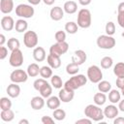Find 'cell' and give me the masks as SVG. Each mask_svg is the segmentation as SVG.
<instances>
[{
	"instance_id": "28",
	"label": "cell",
	"mask_w": 124,
	"mask_h": 124,
	"mask_svg": "<svg viewBox=\"0 0 124 124\" xmlns=\"http://www.w3.org/2000/svg\"><path fill=\"white\" fill-rule=\"evenodd\" d=\"M50 84L56 89H61L62 86H64L62 78L58 75H52V77L50 78Z\"/></svg>"
},
{
	"instance_id": "20",
	"label": "cell",
	"mask_w": 124,
	"mask_h": 124,
	"mask_svg": "<svg viewBox=\"0 0 124 124\" xmlns=\"http://www.w3.org/2000/svg\"><path fill=\"white\" fill-rule=\"evenodd\" d=\"M6 91H7V94H8L9 97L17 98L19 96V94H20V87H19V85H17V83L13 82V83L8 85Z\"/></svg>"
},
{
	"instance_id": "44",
	"label": "cell",
	"mask_w": 124,
	"mask_h": 124,
	"mask_svg": "<svg viewBox=\"0 0 124 124\" xmlns=\"http://www.w3.org/2000/svg\"><path fill=\"white\" fill-rule=\"evenodd\" d=\"M115 84L117 86V88H119L120 90L124 88V78H117L115 80Z\"/></svg>"
},
{
	"instance_id": "51",
	"label": "cell",
	"mask_w": 124,
	"mask_h": 124,
	"mask_svg": "<svg viewBox=\"0 0 124 124\" xmlns=\"http://www.w3.org/2000/svg\"><path fill=\"white\" fill-rule=\"evenodd\" d=\"M27 1L30 3V5H32V6H36V5H39V4L41 3L42 0H27Z\"/></svg>"
},
{
	"instance_id": "15",
	"label": "cell",
	"mask_w": 124,
	"mask_h": 124,
	"mask_svg": "<svg viewBox=\"0 0 124 124\" xmlns=\"http://www.w3.org/2000/svg\"><path fill=\"white\" fill-rule=\"evenodd\" d=\"M64 10L61 8V7H59V6H56V7H53L51 10H50V12H49V16H50V18L52 19V20H54V21H59V20H61L62 18H63V16H64Z\"/></svg>"
},
{
	"instance_id": "1",
	"label": "cell",
	"mask_w": 124,
	"mask_h": 124,
	"mask_svg": "<svg viewBox=\"0 0 124 124\" xmlns=\"http://www.w3.org/2000/svg\"><path fill=\"white\" fill-rule=\"evenodd\" d=\"M84 115L88 118H90L92 121H102L105 117L104 115V111L103 109L100 108V106L98 105H93V104H90V105H87L84 108Z\"/></svg>"
},
{
	"instance_id": "34",
	"label": "cell",
	"mask_w": 124,
	"mask_h": 124,
	"mask_svg": "<svg viewBox=\"0 0 124 124\" xmlns=\"http://www.w3.org/2000/svg\"><path fill=\"white\" fill-rule=\"evenodd\" d=\"M78 71H79V65H78L74 62H71L66 66V72H67V74H69L71 76L77 75L78 73Z\"/></svg>"
},
{
	"instance_id": "46",
	"label": "cell",
	"mask_w": 124,
	"mask_h": 124,
	"mask_svg": "<svg viewBox=\"0 0 124 124\" xmlns=\"http://www.w3.org/2000/svg\"><path fill=\"white\" fill-rule=\"evenodd\" d=\"M85 123L86 124H91L92 120L90 118L86 117V118H81V119H78V120L76 121V124H85Z\"/></svg>"
},
{
	"instance_id": "38",
	"label": "cell",
	"mask_w": 124,
	"mask_h": 124,
	"mask_svg": "<svg viewBox=\"0 0 124 124\" xmlns=\"http://www.w3.org/2000/svg\"><path fill=\"white\" fill-rule=\"evenodd\" d=\"M101 67L103 69H109L113 64V59L110 56H105L101 59Z\"/></svg>"
},
{
	"instance_id": "5",
	"label": "cell",
	"mask_w": 124,
	"mask_h": 124,
	"mask_svg": "<svg viewBox=\"0 0 124 124\" xmlns=\"http://www.w3.org/2000/svg\"><path fill=\"white\" fill-rule=\"evenodd\" d=\"M35 14V10L32 5L19 4L16 7V15L21 18H31Z\"/></svg>"
},
{
	"instance_id": "56",
	"label": "cell",
	"mask_w": 124,
	"mask_h": 124,
	"mask_svg": "<svg viewBox=\"0 0 124 124\" xmlns=\"http://www.w3.org/2000/svg\"><path fill=\"white\" fill-rule=\"evenodd\" d=\"M121 36H122V37H123V38H124V31H123V32H122V34H121Z\"/></svg>"
},
{
	"instance_id": "49",
	"label": "cell",
	"mask_w": 124,
	"mask_h": 124,
	"mask_svg": "<svg viewBox=\"0 0 124 124\" xmlns=\"http://www.w3.org/2000/svg\"><path fill=\"white\" fill-rule=\"evenodd\" d=\"M92 0H78V3L81 5V6H88L90 3H91Z\"/></svg>"
},
{
	"instance_id": "2",
	"label": "cell",
	"mask_w": 124,
	"mask_h": 124,
	"mask_svg": "<svg viewBox=\"0 0 124 124\" xmlns=\"http://www.w3.org/2000/svg\"><path fill=\"white\" fill-rule=\"evenodd\" d=\"M87 77H85L82 74H77L74 75L72 78H70V79H68L65 83H64V87L75 91L78 88H80L81 86L85 85L87 82Z\"/></svg>"
},
{
	"instance_id": "8",
	"label": "cell",
	"mask_w": 124,
	"mask_h": 124,
	"mask_svg": "<svg viewBox=\"0 0 124 124\" xmlns=\"http://www.w3.org/2000/svg\"><path fill=\"white\" fill-rule=\"evenodd\" d=\"M69 49V44L65 41V42H56L55 44L51 45V46L49 47V53L57 55V56H61L63 54H65Z\"/></svg>"
},
{
	"instance_id": "26",
	"label": "cell",
	"mask_w": 124,
	"mask_h": 124,
	"mask_svg": "<svg viewBox=\"0 0 124 124\" xmlns=\"http://www.w3.org/2000/svg\"><path fill=\"white\" fill-rule=\"evenodd\" d=\"M0 117L3 121L5 122H11L15 118V112L10 108L7 110H1L0 112Z\"/></svg>"
},
{
	"instance_id": "48",
	"label": "cell",
	"mask_w": 124,
	"mask_h": 124,
	"mask_svg": "<svg viewBox=\"0 0 124 124\" xmlns=\"http://www.w3.org/2000/svg\"><path fill=\"white\" fill-rule=\"evenodd\" d=\"M117 14H124V2L119 3L117 7Z\"/></svg>"
},
{
	"instance_id": "13",
	"label": "cell",
	"mask_w": 124,
	"mask_h": 124,
	"mask_svg": "<svg viewBox=\"0 0 124 124\" xmlns=\"http://www.w3.org/2000/svg\"><path fill=\"white\" fill-rule=\"evenodd\" d=\"M15 20L10 16H4L1 18V27L5 31H12L15 28Z\"/></svg>"
},
{
	"instance_id": "4",
	"label": "cell",
	"mask_w": 124,
	"mask_h": 124,
	"mask_svg": "<svg viewBox=\"0 0 124 124\" xmlns=\"http://www.w3.org/2000/svg\"><path fill=\"white\" fill-rule=\"evenodd\" d=\"M97 46L102 49H111L115 46L116 41L112 36L109 35H100L97 38Z\"/></svg>"
},
{
	"instance_id": "54",
	"label": "cell",
	"mask_w": 124,
	"mask_h": 124,
	"mask_svg": "<svg viewBox=\"0 0 124 124\" xmlns=\"http://www.w3.org/2000/svg\"><path fill=\"white\" fill-rule=\"evenodd\" d=\"M18 124H29V121L27 119H20L18 121Z\"/></svg>"
},
{
	"instance_id": "39",
	"label": "cell",
	"mask_w": 124,
	"mask_h": 124,
	"mask_svg": "<svg viewBox=\"0 0 124 124\" xmlns=\"http://www.w3.org/2000/svg\"><path fill=\"white\" fill-rule=\"evenodd\" d=\"M105 31L107 33V35L112 36L115 33V24L113 21H108L106 26H105Z\"/></svg>"
},
{
	"instance_id": "31",
	"label": "cell",
	"mask_w": 124,
	"mask_h": 124,
	"mask_svg": "<svg viewBox=\"0 0 124 124\" xmlns=\"http://www.w3.org/2000/svg\"><path fill=\"white\" fill-rule=\"evenodd\" d=\"M113 74L116 78H124V62H118L114 65Z\"/></svg>"
},
{
	"instance_id": "36",
	"label": "cell",
	"mask_w": 124,
	"mask_h": 124,
	"mask_svg": "<svg viewBox=\"0 0 124 124\" xmlns=\"http://www.w3.org/2000/svg\"><path fill=\"white\" fill-rule=\"evenodd\" d=\"M0 108L1 110H7L12 108V101L8 97H2L0 99Z\"/></svg>"
},
{
	"instance_id": "35",
	"label": "cell",
	"mask_w": 124,
	"mask_h": 124,
	"mask_svg": "<svg viewBox=\"0 0 124 124\" xmlns=\"http://www.w3.org/2000/svg\"><path fill=\"white\" fill-rule=\"evenodd\" d=\"M7 46H8V48H9L11 51H13V50H15V49L19 48L20 43H19V41H18L17 39H16V38H10V39L7 41Z\"/></svg>"
},
{
	"instance_id": "10",
	"label": "cell",
	"mask_w": 124,
	"mask_h": 124,
	"mask_svg": "<svg viewBox=\"0 0 124 124\" xmlns=\"http://www.w3.org/2000/svg\"><path fill=\"white\" fill-rule=\"evenodd\" d=\"M9 63L12 67H15V68H18L23 64V54L19 48L15 49L11 52Z\"/></svg>"
},
{
	"instance_id": "17",
	"label": "cell",
	"mask_w": 124,
	"mask_h": 124,
	"mask_svg": "<svg viewBox=\"0 0 124 124\" xmlns=\"http://www.w3.org/2000/svg\"><path fill=\"white\" fill-rule=\"evenodd\" d=\"M33 58L37 62H42L46 58V53L44 47L42 46H36L33 49Z\"/></svg>"
},
{
	"instance_id": "37",
	"label": "cell",
	"mask_w": 124,
	"mask_h": 124,
	"mask_svg": "<svg viewBox=\"0 0 124 124\" xmlns=\"http://www.w3.org/2000/svg\"><path fill=\"white\" fill-rule=\"evenodd\" d=\"M52 116L55 120L57 121H61V120H64L65 117H66V111L62 108H56L53 110V113H52Z\"/></svg>"
},
{
	"instance_id": "42",
	"label": "cell",
	"mask_w": 124,
	"mask_h": 124,
	"mask_svg": "<svg viewBox=\"0 0 124 124\" xmlns=\"http://www.w3.org/2000/svg\"><path fill=\"white\" fill-rule=\"evenodd\" d=\"M8 47L4 46H0V59L4 60L7 56H8Z\"/></svg>"
},
{
	"instance_id": "9",
	"label": "cell",
	"mask_w": 124,
	"mask_h": 124,
	"mask_svg": "<svg viewBox=\"0 0 124 124\" xmlns=\"http://www.w3.org/2000/svg\"><path fill=\"white\" fill-rule=\"evenodd\" d=\"M28 74L26 71L22 69H16L10 75V79L12 82L15 83H22L28 79Z\"/></svg>"
},
{
	"instance_id": "29",
	"label": "cell",
	"mask_w": 124,
	"mask_h": 124,
	"mask_svg": "<svg viewBox=\"0 0 124 124\" xmlns=\"http://www.w3.org/2000/svg\"><path fill=\"white\" fill-rule=\"evenodd\" d=\"M93 101H94V104L98 105V106H103L105 105V103L107 102V96L105 93L103 92H98L94 95L93 97Z\"/></svg>"
},
{
	"instance_id": "25",
	"label": "cell",
	"mask_w": 124,
	"mask_h": 124,
	"mask_svg": "<svg viewBox=\"0 0 124 124\" xmlns=\"http://www.w3.org/2000/svg\"><path fill=\"white\" fill-rule=\"evenodd\" d=\"M40 69L41 68L39 67V65L37 63H31L30 65H28L26 72H27V74H28L29 77L35 78L38 75H40Z\"/></svg>"
},
{
	"instance_id": "16",
	"label": "cell",
	"mask_w": 124,
	"mask_h": 124,
	"mask_svg": "<svg viewBox=\"0 0 124 124\" xmlns=\"http://www.w3.org/2000/svg\"><path fill=\"white\" fill-rule=\"evenodd\" d=\"M45 98L42 97V96H35L31 99L30 101V105H31V108L34 109V110H40L42 109L44 107H45Z\"/></svg>"
},
{
	"instance_id": "23",
	"label": "cell",
	"mask_w": 124,
	"mask_h": 124,
	"mask_svg": "<svg viewBox=\"0 0 124 124\" xmlns=\"http://www.w3.org/2000/svg\"><path fill=\"white\" fill-rule=\"evenodd\" d=\"M27 28H28V23L24 18H19V19H17L16 21L15 29H16V32H18V33L26 32Z\"/></svg>"
},
{
	"instance_id": "24",
	"label": "cell",
	"mask_w": 124,
	"mask_h": 124,
	"mask_svg": "<svg viewBox=\"0 0 124 124\" xmlns=\"http://www.w3.org/2000/svg\"><path fill=\"white\" fill-rule=\"evenodd\" d=\"M121 100V92L116 89H111L108 92V101L111 104H117Z\"/></svg>"
},
{
	"instance_id": "6",
	"label": "cell",
	"mask_w": 124,
	"mask_h": 124,
	"mask_svg": "<svg viewBox=\"0 0 124 124\" xmlns=\"http://www.w3.org/2000/svg\"><path fill=\"white\" fill-rule=\"evenodd\" d=\"M86 74H87L86 76L87 78L92 83H98L103 79V72L100 69V67H98L97 65H91L90 67H88Z\"/></svg>"
},
{
	"instance_id": "55",
	"label": "cell",
	"mask_w": 124,
	"mask_h": 124,
	"mask_svg": "<svg viewBox=\"0 0 124 124\" xmlns=\"http://www.w3.org/2000/svg\"><path fill=\"white\" fill-rule=\"evenodd\" d=\"M120 92H121V95H122V96H124V88H123V89H121V91H120Z\"/></svg>"
},
{
	"instance_id": "12",
	"label": "cell",
	"mask_w": 124,
	"mask_h": 124,
	"mask_svg": "<svg viewBox=\"0 0 124 124\" xmlns=\"http://www.w3.org/2000/svg\"><path fill=\"white\" fill-rule=\"evenodd\" d=\"M104 115L105 117H107L108 119H114L119 112V108L118 107H116L114 104L106 106V108H104Z\"/></svg>"
},
{
	"instance_id": "19",
	"label": "cell",
	"mask_w": 124,
	"mask_h": 124,
	"mask_svg": "<svg viewBox=\"0 0 124 124\" xmlns=\"http://www.w3.org/2000/svg\"><path fill=\"white\" fill-rule=\"evenodd\" d=\"M46 61H47L48 66H50L52 69H58L61 66L60 56H57V55H54V54L49 53L46 56Z\"/></svg>"
},
{
	"instance_id": "53",
	"label": "cell",
	"mask_w": 124,
	"mask_h": 124,
	"mask_svg": "<svg viewBox=\"0 0 124 124\" xmlns=\"http://www.w3.org/2000/svg\"><path fill=\"white\" fill-rule=\"evenodd\" d=\"M46 6H51L52 4H54V2H55V0H42Z\"/></svg>"
},
{
	"instance_id": "14",
	"label": "cell",
	"mask_w": 124,
	"mask_h": 124,
	"mask_svg": "<svg viewBox=\"0 0 124 124\" xmlns=\"http://www.w3.org/2000/svg\"><path fill=\"white\" fill-rule=\"evenodd\" d=\"M87 59V55L84 50L82 49H78L74 52V55L72 56V62L78 64V65H82Z\"/></svg>"
},
{
	"instance_id": "33",
	"label": "cell",
	"mask_w": 124,
	"mask_h": 124,
	"mask_svg": "<svg viewBox=\"0 0 124 124\" xmlns=\"http://www.w3.org/2000/svg\"><path fill=\"white\" fill-rule=\"evenodd\" d=\"M78 25L74 21H68L65 24V31H67V33L69 34H76L78 32Z\"/></svg>"
},
{
	"instance_id": "27",
	"label": "cell",
	"mask_w": 124,
	"mask_h": 124,
	"mask_svg": "<svg viewBox=\"0 0 124 124\" xmlns=\"http://www.w3.org/2000/svg\"><path fill=\"white\" fill-rule=\"evenodd\" d=\"M39 92H40V94H41L42 97L47 99L48 97L51 96V93H52V85L49 84L48 82H46V83L39 90Z\"/></svg>"
},
{
	"instance_id": "3",
	"label": "cell",
	"mask_w": 124,
	"mask_h": 124,
	"mask_svg": "<svg viewBox=\"0 0 124 124\" xmlns=\"http://www.w3.org/2000/svg\"><path fill=\"white\" fill-rule=\"evenodd\" d=\"M92 22V16L91 13L88 9H81L78 13V18H77V23L78 27L80 28H89L91 26Z\"/></svg>"
},
{
	"instance_id": "21",
	"label": "cell",
	"mask_w": 124,
	"mask_h": 124,
	"mask_svg": "<svg viewBox=\"0 0 124 124\" xmlns=\"http://www.w3.org/2000/svg\"><path fill=\"white\" fill-rule=\"evenodd\" d=\"M60 104H61V100L59 97L57 96H50L46 99V107L49 108V109H56L60 107Z\"/></svg>"
},
{
	"instance_id": "41",
	"label": "cell",
	"mask_w": 124,
	"mask_h": 124,
	"mask_svg": "<svg viewBox=\"0 0 124 124\" xmlns=\"http://www.w3.org/2000/svg\"><path fill=\"white\" fill-rule=\"evenodd\" d=\"M54 38H55L56 42H65L66 41V33L62 30H59L55 33Z\"/></svg>"
},
{
	"instance_id": "47",
	"label": "cell",
	"mask_w": 124,
	"mask_h": 124,
	"mask_svg": "<svg viewBox=\"0 0 124 124\" xmlns=\"http://www.w3.org/2000/svg\"><path fill=\"white\" fill-rule=\"evenodd\" d=\"M113 124H124V117H115L113 119Z\"/></svg>"
},
{
	"instance_id": "22",
	"label": "cell",
	"mask_w": 124,
	"mask_h": 124,
	"mask_svg": "<svg viewBox=\"0 0 124 124\" xmlns=\"http://www.w3.org/2000/svg\"><path fill=\"white\" fill-rule=\"evenodd\" d=\"M63 10H64L65 13H67L69 15H73L78 11V4L75 1H72V0L67 1V2L64 3Z\"/></svg>"
},
{
	"instance_id": "40",
	"label": "cell",
	"mask_w": 124,
	"mask_h": 124,
	"mask_svg": "<svg viewBox=\"0 0 124 124\" xmlns=\"http://www.w3.org/2000/svg\"><path fill=\"white\" fill-rule=\"evenodd\" d=\"M47 81H46V78H37V79H35V81L33 82V87L37 90V91H39L46 83Z\"/></svg>"
},
{
	"instance_id": "11",
	"label": "cell",
	"mask_w": 124,
	"mask_h": 124,
	"mask_svg": "<svg viewBox=\"0 0 124 124\" xmlns=\"http://www.w3.org/2000/svg\"><path fill=\"white\" fill-rule=\"evenodd\" d=\"M58 97L60 98L61 102L62 103H69L71 102L74 97H75V91L73 90H70L66 87L63 86V88H61L59 90V93H58Z\"/></svg>"
},
{
	"instance_id": "30",
	"label": "cell",
	"mask_w": 124,
	"mask_h": 124,
	"mask_svg": "<svg viewBox=\"0 0 124 124\" xmlns=\"http://www.w3.org/2000/svg\"><path fill=\"white\" fill-rule=\"evenodd\" d=\"M98 90L100 92H103V93H108L111 90V84L110 82H108V80H101L98 82Z\"/></svg>"
},
{
	"instance_id": "50",
	"label": "cell",
	"mask_w": 124,
	"mask_h": 124,
	"mask_svg": "<svg viewBox=\"0 0 124 124\" xmlns=\"http://www.w3.org/2000/svg\"><path fill=\"white\" fill-rule=\"evenodd\" d=\"M118 108H119L120 111L124 112V99L119 101V103H118Z\"/></svg>"
},
{
	"instance_id": "18",
	"label": "cell",
	"mask_w": 124,
	"mask_h": 124,
	"mask_svg": "<svg viewBox=\"0 0 124 124\" xmlns=\"http://www.w3.org/2000/svg\"><path fill=\"white\" fill-rule=\"evenodd\" d=\"M14 10V1L13 0H1L0 1V11L2 14L8 15Z\"/></svg>"
},
{
	"instance_id": "7",
	"label": "cell",
	"mask_w": 124,
	"mask_h": 124,
	"mask_svg": "<svg viewBox=\"0 0 124 124\" xmlns=\"http://www.w3.org/2000/svg\"><path fill=\"white\" fill-rule=\"evenodd\" d=\"M39 42V37L35 31H26L23 35V44L28 48H34L37 46Z\"/></svg>"
},
{
	"instance_id": "45",
	"label": "cell",
	"mask_w": 124,
	"mask_h": 124,
	"mask_svg": "<svg viewBox=\"0 0 124 124\" xmlns=\"http://www.w3.org/2000/svg\"><path fill=\"white\" fill-rule=\"evenodd\" d=\"M117 23L120 27L124 28V14H117Z\"/></svg>"
},
{
	"instance_id": "32",
	"label": "cell",
	"mask_w": 124,
	"mask_h": 124,
	"mask_svg": "<svg viewBox=\"0 0 124 124\" xmlns=\"http://www.w3.org/2000/svg\"><path fill=\"white\" fill-rule=\"evenodd\" d=\"M40 76L43 78H49L52 77V68L50 66H43L40 69Z\"/></svg>"
},
{
	"instance_id": "43",
	"label": "cell",
	"mask_w": 124,
	"mask_h": 124,
	"mask_svg": "<svg viewBox=\"0 0 124 124\" xmlns=\"http://www.w3.org/2000/svg\"><path fill=\"white\" fill-rule=\"evenodd\" d=\"M41 121L43 124H54V118H52L51 116H43Z\"/></svg>"
},
{
	"instance_id": "52",
	"label": "cell",
	"mask_w": 124,
	"mask_h": 124,
	"mask_svg": "<svg viewBox=\"0 0 124 124\" xmlns=\"http://www.w3.org/2000/svg\"><path fill=\"white\" fill-rule=\"evenodd\" d=\"M6 42V37L4 34H0V46H4Z\"/></svg>"
}]
</instances>
